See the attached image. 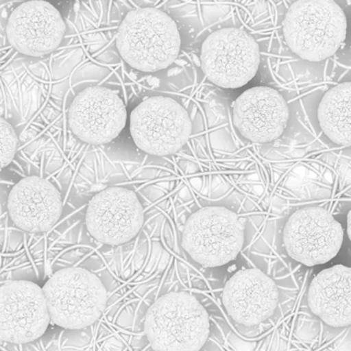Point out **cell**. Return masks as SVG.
I'll return each mask as SVG.
<instances>
[{
	"mask_svg": "<svg viewBox=\"0 0 351 351\" xmlns=\"http://www.w3.org/2000/svg\"><path fill=\"white\" fill-rule=\"evenodd\" d=\"M221 300L231 319L242 326H254L275 312L279 292L267 274L259 269H244L226 282Z\"/></svg>",
	"mask_w": 351,
	"mask_h": 351,
	"instance_id": "cell-14",
	"label": "cell"
},
{
	"mask_svg": "<svg viewBox=\"0 0 351 351\" xmlns=\"http://www.w3.org/2000/svg\"><path fill=\"white\" fill-rule=\"evenodd\" d=\"M19 148V136L10 122L0 117V171L14 159Z\"/></svg>",
	"mask_w": 351,
	"mask_h": 351,
	"instance_id": "cell-18",
	"label": "cell"
},
{
	"mask_svg": "<svg viewBox=\"0 0 351 351\" xmlns=\"http://www.w3.org/2000/svg\"><path fill=\"white\" fill-rule=\"evenodd\" d=\"M342 241L341 224L322 208L297 210L289 217L284 228L287 253L306 266L328 263L341 250Z\"/></svg>",
	"mask_w": 351,
	"mask_h": 351,
	"instance_id": "cell-8",
	"label": "cell"
},
{
	"mask_svg": "<svg viewBox=\"0 0 351 351\" xmlns=\"http://www.w3.org/2000/svg\"><path fill=\"white\" fill-rule=\"evenodd\" d=\"M117 47L131 68L155 73L177 60L181 37L174 20L157 8L131 10L117 31Z\"/></svg>",
	"mask_w": 351,
	"mask_h": 351,
	"instance_id": "cell-1",
	"label": "cell"
},
{
	"mask_svg": "<svg viewBox=\"0 0 351 351\" xmlns=\"http://www.w3.org/2000/svg\"><path fill=\"white\" fill-rule=\"evenodd\" d=\"M351 270L344 265L326 269L313 279L308 292L311 311L332 328L351 324Z\"/></svg>",
	"mask_w": 351,
	"mask_h": 351,
	"instance_id": "cell-16",
	"label": "cell"
},
{
	"mask_svg": "<svg viewBox=\"0 0 351 351\" xmlns=\"http://www.w3.org/2000/svg\"><path fill=\"white\" fill-rule=\"evenodd\" d=\"M66 24L50 2L26 1L11 12L6 37L15 50L30 57H43L61 45Z\"/></svg>",
	"mask_w": 351,
	"mask_h": 351,
	"instance_id": "cell-12",
	"label": "cell"
},
{
	"mask_svg": "<svg viewBox=\"0 0 351 351\" xmlns=\"http://www.w3.org/2000/svg\"><path fill=\"white\" fill-rule=\"evenodd\" d=\"M130 133L135 145L155 156L181 150L192 134V121L175 99L152 97L138 104L130 114Z\"/></svg>",
	"mask_w": 351,
	"mask_h": 351,
	"instance_id": "cell-7",
	"label": "cell"
},
{
	"mask_svg": "<svg viewBox=\"0 0 351 351\" xmlns=\"http://www.w3.org/2000/svg\"><path fill=\"white\" fill-rule=\"evenodd\" d=\"M126 108L121 97L104 86L84 88L68 111L69 126L75 137L92 145L110 143L126 124Z\"/></svg>",
	"mask_w": 351,
	"mask_h": 351,
	"instance_id": "cell-11",
	"label": "cell"
},
{
	"mask_svg": "<svg viewBox=\"0 0 351 351\" xmlns=\"http://www.w3.org/2000/svg\"><path fill=\"white\" fill-rule=\"evenodd\" d=\"M51 323L43 289L15 280L0 286V339L13 344L36 341Z\"/></svg>",
	"mask_w": 351,
	"mask_h": 351,
	"instance_id": "cell-9",
	"label": "cell"
},
{
	"mask_svg": "<svg viewBox=\"0 0 351 351\" xmlns=\"http://www.w3.org/2000/svg\"><path fill=\"white\" fill-rule=\"evenodd\" d=\"M346 13L335 1H296L283 22L287 45L298 57L322 62L332 57L346 38Z\"/></svg>",
	"mask_w": 351,
	"mask_h": 351,
	"instance_id": "cell-3",
	"label": "cell"
},
{
	"mask_svg": "<svg viewBox=\"0 0 351 351\" xmlns=\"http://www.w3.org/2000/svg\"><path fill=\"white\" fill-rule=\"evenodd\" d=\"M351 84L342 83L324 93L317 119L324 134L339 145L351 144Z\"/></svg>",
	"mask_w": 351,
	"mask_h": 351,
	"instance_id": "cell-17",
	"label": "cell"
},
{
	"mask_svg": "<svg viewBox=\"0 0 351 351\" xmlns=\"http://www.w3.org/2000/svg\"><path fill=\"white\" fill-rule=\"evenodd\" d=\"M290 110L281 93L269 86H255L233 104L232 121L242 136L254 143H269L282 136Z\"/></svg>",
	"mask_w": 351,
	"mask_h": 351,
	"instance_id": "cell-13",
	"label": "cell"
},
{
	"mask_svg": "<svg viewBox=\"0 0 351 351\" xmlns=\"http://www.w3.org/2000/svg\"><path fill=\"white\" fill-rule=\"evenodd\" d=\"M144 330L155 351H199L210 337V317L190 293H169L149 308Z\"/></svg>",
	"mask_w": 351,
	"mask_h": 351,
	"instance_id": "cell-2",
	"label": "cell"
},
{
	"mask_svg": "<svg viewBox=\"0 0 351 351\" xmlns=\"http://www.w3.org/2000/svg\"><path fill=\"white\" fill-rule=\"evenodd\" d=\"M51 322L66 330H82L95 324L108 303L99 277L83 268L62 269L43 288Z\"/></svg>",
	"mask_w": 351,
	"mask_h": 351,
	"instance_id": "cell-4",
	"label": "cell"
},
{
	"mask_svg": "<svg viewBox=\"0 0 351 351\" xmlns=\"http://www.w3.org/2000/svg\"><path fill=\"white\" fill-rule=\"evenodd\" d=\"M8 215L20 230L30 233L48 232L54 228L63 212L59 191L44 178H24L11 189Z\"/></svg>",
	"mask_w": 351,
	"mask_h": 351,
	"instance_id": "cell-15",
	"label": "cell"
},
{
	"mask_svg": "<svg viewBox=\"0 0 351 351\" xmlns=\"http://www.w3.org/2000/svg\"><path fill=\"white\" fill-rule=\"evenodd\" d=\"M144 223L143 206L132 191L110 186L97 193L88 203L86 224L95 241L121 245L132 241Z\"/></svg>",
	"mask_w": 351,
	"mask_h": 351,
	"instance_id": "cell-10",
	"label": "cell"
},
{
	"mask_svg": "<svg viewBox=\"0 0 351 351\" xmlns=\"http://www.w3.org/2000/svg\"><path fill=\"white\" fill-rule=\"evenodd\" d=\"M201 64L206 79L215 86L228 90L241 88L258 71V43L242 29H219L204 40Z\"/></svg>",
	"mask_w": 351,
	"mask_h": 351,
	"instance_id": "cell-6",
	"label": "cell"
},
{
	"mask_svg": "<svg viewBox=\"0 0 351 351\" xmlns=\"http://www.w3.org/2000/svg\"><path fill=\"white\" fill-rule=\"evenodd\" d=\"M245 228L237 213L208 206L193 213L182 237L191 258L206 268L219 267L237 259L244 244Z\"/></svg>",
	"mask_w": 351,
	"mask_h": 351,
	"instance_id": "cell-5",
	"label": "cell"
}]
</instances>
